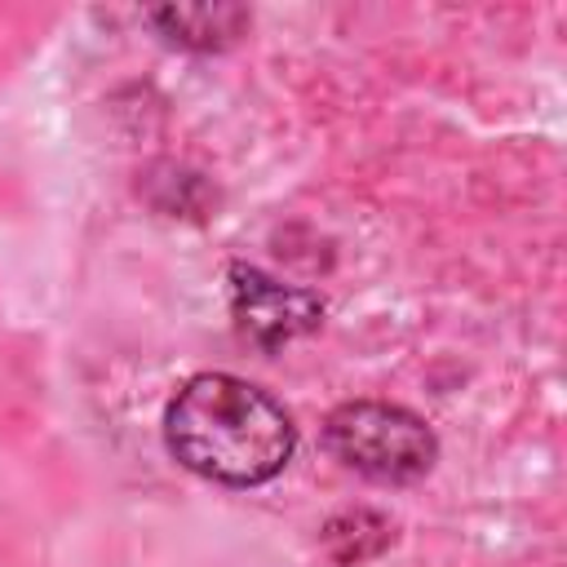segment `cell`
Masks as SVG:
<instances>
[{
	"instance_id": "3957f363",
	"label": "cell",
	"mask_w": 567,
	"mask_h": 567,
	"mask_svg": "<svg viewBox=\"0 0 567 567\" xmlns=\"http://www.w3.org/2000/svg\"><path fill=\"white\" fill-rule=\"evenodd\" d=\"M235 319L239 328L261 341V346H279L306 328L319 323L323 306L310 297V292H297V288H284L275 279H266L261 270H235Z\"/></svg>"
},
{
	"instance_id": "6da1fadb",
	"label": "cell",
	"mask_w": 567,
	"mask_h": 567,
	"mask_svg": "<svg viewBox=\"0 0 567 567\" xmlns=\"http://www.w3.org/2000/svg\"><path fill=\"white\" fill-rule=\"evenodd\" d=\"M164 434L186 470L230 487L266 483L292 456L288 412L266 390L230 372H204L186 381L168 403Z\"/></svg>"
},
{
	"instance_id": "7a4b0ae2",
	"label": "cell",
	"mask_w": 567,
	"mask_h": 567,
	"mask_svg": "<svg viewBox=\"0 0 567 567\" xmlns=\"http://www.w3.org/2000/svg\"><path fill=\"white\" fill-rule=\"evenodd\" d=\"M328 447L377 483H408L434 465V434L394 403H346L328 416Z\"/></svg>"
},
{
	"instance_id": "277c9868",
	"label": "cell",
	"mask_w": 567,
	"mask_h": 567,
	"mask_svg": "<svg viewBox=\"0 0 567 567\" xmlns=\"http://www.w3.org/2000/svg\"><path fill=\"white\" fill-rule=\"evenodd\" d=\"M155 22L177 44L213 49V44H226L244 27V9H230V4H182V9H155Z\"/></svg>"
}]
</instances>
